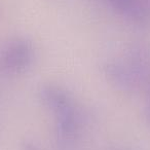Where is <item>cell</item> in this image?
I'll use <instances>...</instances> for the list:
<instances>
[{
  "instance_id": "cell-1",
  "label": "cell",
  "mask_w": 150,
  "mask_h": 150,
  "mask_svg": "<svg viewBox=\"0 0 150 150\" xmlns=\"http://www.w3.org/2000/svg\"><path fill=\"white\" fill-rule=\"evenodd\" d=\"M43 101L54 110L58 119L59 133L64 140H69L77 131L78 118L72 102L64 92L54 86H45L41 91Z\"/></svg>"
},
{
  "instance_id": "cell-5",
  "label": "cell",
  "mask_w": 150,
  "mask_h": 150,
  "mask_svg": "<svg viewBox=\"0 0 150 150\" xmlns=\"http://www.w3.org/2000/svg\"><path fill=\"white\" fill-rule=\"evenodd\" d=\"M24 150H38L37 148L35 147V145L30 142H25L24 143Z\"/></svg>"
},
{
  "instance_id": "cell-6",
  "label": "cell",
  "mask_w": 150,
  "mask_h": 150,
  "mask_svg": "<svg viewBox=\"0 0 150 150\" xmlns=\"http://www.w3.org/2000/svg\"><path fill=\"white\" fill-rule=\"evenodd\" d=\"M148 117H149V120H150V101H149V106H148Z\"/></svg>"
},
{
  "instance_id": "cell-3",
  "label": "cell",
  "mask_w": 150,
  "mask_h": 150,
  "mask_svg": "<svg viewBox=\"0 0 150 150\" xmlns=\"http://www.w3.org/2000/svg\"><path fill=\"white\" fill-rule=\"evenodd\" d=\"M106 74L112 83L123 91H132L138 84L131 69L118 63H111L107 65Z\"/></svg>"
},
{
  "instance_id": "cell-4",
  "label": "cell",
  "mask_w": 150,
  "mask_h": 150,
  "mask_svg": "<svg viewBox=\"0 0 150 150\" xmlns=\"http://www.w3.org/2000/svg\"><path fill=\"white\" fill-rule=\"evenodd\" d=\"M109 2L117 11L136 21L142 22L147 17V8L142 0H109Z\"/></svg>"
},
{
  "instance_id": "cell-2",
  "label": "cell",
  "mask_w": 150,
  "mask_h": 150,
  "mask_svg": "<svg viewBox=\"0 0 150 150\" xmlns=\"http://www.w3.org/2000/svg\"><path fill=\"white\" fill-rule=\"evenodd\" d=\"M33 50L31 44L24 39L11 42L1 59V66L6 72L19 73L24 71L32 62Z\"/></svg>"
}]
</instances>
